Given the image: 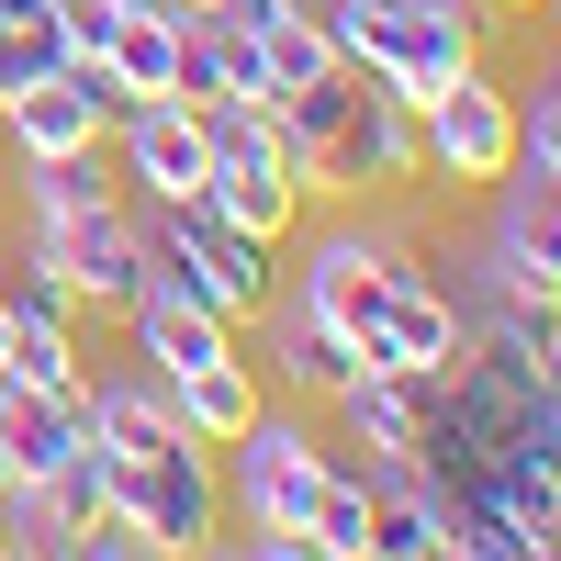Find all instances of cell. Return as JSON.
Wrapping results in <instances>:
<instances>
[{
	"mask_svg": "<svg viewBox=\"0 0 561 561\" xmlns=\"http://www.w3.org/2000/svg\"><path fill=\"white\" fill-rule=\"evenodd\" d=\"M45 270L68 280L79 314H113L135 280H147V225H135V203H102V214H68V225H34L23 237Z\"/></svg>",
	"mask_w": 561,
	"mask_h": 561,
	"instance_id": "7",
	"label": "cell"
},
{
	"mask_svg": "<svg viewBox=\"0 0 561 561\" xmlns=\"http://www.w3.org/2000/svg\"><path fill=\"white\" fill-rule=\"evenodd\" d=\"M102 147H113V169H124V203H192L203 180H214L203 113L180 102V90H158V102H124Z\"/></svg>",
	"mask_w": 561,
	"mask_h": 561,
	"instance_id": "6",
	"label": "cell"
},
{
	"mask_svg": "<svg viewBox=\"0 0 561 561\" xmlns=\"http://www.w3.org/2000/svg\"><path fill=\"white\" fill-rule=\"evenodd\" d=\"M259 404H270V370H259L248 348H214V359H192V370H169V415H180L203 449H225Z\"/></svg>",
	"mask_w": 561,
	"mask_h": 561,
	"instance_id": "11",
	"label": "cell"
},
{
	"mask_svg": "<svg viewBox=\"0 0 561 561\" xmlns=\"http://www.w3.org/2000/svg\"><path fill=\"white\" fill-rule=\"evenodd\" d=\"M304 539H314V561H370V483H359V460H325V494H314Z\"/></svg>",
	"mask_w": 561,
	"mask_h": 561,
	"instance_id": "18",
	"label": "cell"
},
{
	"mask_svg": "<svg viewBox=\"0 0 561 561\" xmlns=\"http://www.w3.org/2000/svg\"><path fill=\"white\" fill-rule=\"evenodd\" d=\"M169 12H214V0H169Z\"/></svg>",
	"mask_w": 561,
	"mask_h": 561,
	"instance_id": "23",
	"label": "cell"
},
{
	"mask_svg": "<svg viewBox=\"0 0 561 561\" xmlns=\"http://www.w3.org/2000/svg\"><path fill=\"white\" fill-rule=\"evenodd\" d=\"M427 404H438V370H348V382L325 393V415L348 427L359 460H415V438H427Z\"/></svg>",
	"mask_w": 561,
	"mask_h": 561,
	"instance_id": "8",
	"label": "cell"
},
{
	"mask_svg": "<svg viewBox=\"0 0 561 561\" xmlns=\"http://www.w3.org/2000/svg\"><path fill=\"white\" fill-rule=\"evenodd\" d=\"M102 68L124 102H158V90H180V12L169 0H124V23L102 34Z\"/></svg>",
	"mask_w": 561,
	"mask_h": 561,
	"instance_id": "14",
	"label": "cell"
},
{
	"mask_svg": "<svg viewBox=\"0 0 561 561\" xmlns=\"http://www.w3.org/2000/svg\"><path fill=\"white\" fill-rule=\"evenodd\" d=\"M12 192L34 225H68V214L124 203V180H113V147H79V158H12Z\"/></svg>",
	"mask_w": 561,
	"mask_h": 561,
	"instance_id": "15",
	"label": "cell"
},
{
	"mask_svg": "<svg viewBox=\"0 0 561 561\" xmlns=\"http://www.w3.org/2000/svg\"><path fill=\"white\" fill-rule=\"evenodd\" d=\"M259 68H270V102H293V90H314L325 68H337V45H325L314 0H293V12H270V23H259Z\"/></svg>",
	"mask_w": 561,
	"mask_h": 561,
	"instance_id": "17",
	"label": "cell"
},
{
	"mask_svg": "<svg viewBox=\"0 0 561 561\" xmlns=\"http://www.w3.org/2000/svg\"><path fill=\"white\" fill-rule=\"evenodd\" d=\"M517 169H550V180H561V90H550V79L517 90Z\"/></svg>",
	"mask_w": 561,
	"mask_h": 561,
	"instance_id": "19",
	"label": "cell"
},
{
	"mask_svg": "<svg viewBox=\"0 0 561 561\" xmlns=\"http://www.w3.org/2000/svg\"><path fill=\"white\" fill-rule=\"evenodd\" d=\"M0 359H12V304H0Z\"/></svg>",
	"mask_w": 561,
	"mask_h": 561,
	"instance_id": "22",
	"label": "cell"
},
{
	"mask_svg": "<svg viewBox=\"0 0 561 561\" xmlns=\"http://www.w3.org/2000/svg\"><path fill=\"white\" fill-rule=\"evenodd\" d=\"M68 449H90L79 404H68V393H34V382L0 370V483H45Z\"/></svg>",
	"mask_w": 561,
	"mask_h": 561,
	"instance_id": "12",
	"label": "cell"
},
{
	"mask_svg": "<svg viewBox=\"0 0 561 561\" xmlns=\"http://www.w3.org/2000/svg\"><path fill=\"white\" fill-rule=\"evenodd\" d=\"M203 203L237 225V237H259V248H293V237H304V180L270 169V158H214Z\"/></svg>",
	"mask_w": 561,
	"mask_h": 561,
	"instance_id": "13",
	"label": "cell"
},
{
	"mask_svg": "<svg viewBox=\"0 0 561 561\" xmlns=\"http://www.w3.org/2000/svg\"><path fill=\"white\" fill-rule=\"evenodd\" d=\"M472 12H539V0H472Z\"/></svg>",
	"mask_w": 561,
	"mask_h": 561,
	"instance_id": "21",
	"label": "cell"
},
{
	"mask_svg": "<svg viewBox=\"0 0 561 561\" xmlns=\"http://www.w3.org/2000/svg\"><path fill=\"white\" fill-rule=\"evenodd\" d=\"M45 23H57L68 57H102V34L124 23V0H45Z\"/></svg>",
	"mask_w": 561,
	"mask_h": 561,
	"instance_id": "20",
	"label": "cell"
},
{
	"mask_svg": "<svg viewBox=\"0 0 561 561\" xmlns=\"http://www.w3.org/2000/svg\"><path fill=\"white\" fill-rule=\"evenodd\" d=\"M517 169V90L494 68H460L438 102H415V180L438 192H494Z\"/></svg>",
	"mask_w": 561,
	"mask_h": 561,
	"instance_id": "5",
	"label": "cell"
},
{
	"mask_svg": "<svg viewBox=\"0 0 561 561\" xmlns=\"http://www.w3.org/2000/svg\"><path fill=\"white\" fill-rule=\"evenodd\" d=\"M135 225H147V280L192 293L225 325H259V304H270V248L259 237H237L203 192L192 203H135Z\"/></svg>",
	"mask_w": 561,
	"mask_h": 561,
	"instance_id": "3",
	"label": "cell"
},
{
	"mask_svg": "<svg viewBox=\"0 0 561 561\" xmlns=\"http://www.w3.org/2000/svg\"><path fill=\"white\" fill-rule=\"evenodd\" d=\"M102 494L124 505L135 528L158 539V561H180V550H214V528H225V472H214V449L180 427V438H158V449H102Z\"/></svg>",
	"mask_w": 561,
	"mask_h": 561,
	"instance_id": "4",
	"label": "cell"
},
{
	"mask_svg": "<svg viewBox=\"0 0 561 561\" xmlns=\"http://www.w3.org/2000/svg\"><path fill=\"white\" fill-rule=\"evenodd\" d=\"M325 449L304 415H280V404H259L237 438L214 449V472H225V517L248 528V550L259 561H314V539H304V517H314V494H325Z\"/></svg>",
	"mask_w": 561,
	"mask_h": 561,
	"instance_id": "2",
	"label": "cell"
},
{
	"mask_svg": "<svg viewBox=\"0 0 561 561\" xmlns=\"http://www.w3.org/2000/svg\"><path fill=\"white\" fill-rule=\"evenodd\" d=\"M293 124V180L304 203H370V192H404L415 180V102H393L370 68H325L314 90L280 102Z\"/></svg>",
	"mask_w": 561,
	"mask_h": 561,
	"instance_id": "1",
	"label": "cell"
},
{
	"mask_svg": "<svg viewBox=\"0 0 561 561\" xmlns=\"http://www.w3.org/2000/svg\"><path fill=\"white\" fill-rule=\"evenodd\" d=\"M113 314L135 325V359H147L158 382H169V370H192V359H214V348H237V325H225V314H203L192 293H169V280H135Z\"/></svg>",
	"mask_w": 561,
	"mask_h": 561,
	"instance_id": "9",
	"label": "cell"
},
{
	"mask_svg": "<svg viewBox=\"0 0 561 561\" xmlns=\"http://www.w3.org/2000/svg\"><path fill=\"white\" fill-rule=\"evenodd\" d=\"M259 325H270L259 370H270L280 393H304V404H325V393H337L348 370H359V348H348V337H337V325H325V314H304L293 293H280V304H259Z\"/></svg>",
	"mask_w": 561,
	"mask_h": 561,
	"instance_id": "10",
	"label": "cell"
},
{
	"mask_svg": "<svg viewBox=\"0 0 561 561\" xmlns=\"http://www.w3.org/2000/svg\"><path fill=\"white\" fill-rule=\"evenodd\" d=\"M0 370H12V382H34V393H90V359H79V325L68 314H12V359H0Z\"/></svg>",
	"mask_w": 561,
	"mask_h": 561,
	"instance_id": "16",
	"label": "cell"
}]
</instances>
